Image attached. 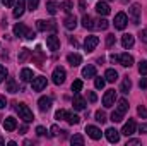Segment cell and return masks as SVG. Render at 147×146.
Returning <instances> with one entry per match:
<instances>
[{
  "label": "cell",
  "mask_w": 147,
  "mask_h": 146,
  "mask_svg": "<svg viewBox=\"0 0 147 146\" xmlns=\"http://www.w3.org/2000/svg\"><path fill=\"white\" fill-rule=\"evenodd\" d=\"M110 60L113 62V64H116V62H118V55H111V57H110Z\"/></svg>",
  "instance_id": "57"
},
{
  "label": "cell",
  "mask_w": 147,
  "mask_h": 146,
  "mask_svg": "<svg viewBox=\"0 0 147 146\" xmlns=\"http://www.w3.org/2000/svg\"><path fill=\"white\" fill-rule=\"evenodd\" d=\"M16 127H17V120H16L14 117H7V119L3 120V129H5L7 132H12Z\"/></svg>",
  "instance_id": "14"
},
{
  "label": "cell",
  "mask_w": 147,
  "mask_h": 146,
  "mask_svg": "<svg viewBox=\"0 0 147 146\" xmlns=\"http://www.w3.org/2000/svg\"><path fill=\"white\" fill-rule=\"evenodd\" d=\"M70 143H72V145H84V138H82L80 134H75V136L70 138Z\"/></svg>",
  "instance_id": "34"
},
{
  "label": "cell",
  "mask_w": 147,
  "mask_h": 146,
  "mask_svg": "<svg viewBox=\"0 0 147 146\" xmlns=\"http://www.w3.org/2000/svg\"><path fill=\"white\" fill-rule=\"evenodd\" d=\"M67 60H69V64L72 65V67H77L80 62H82V59H80V55H77V53H70L69 57H67Z\"/></svg>",
  "instance_id": "25"
},
{
  "label": "cell",
  "mask_w": 147,
  "mask_h": 146,
  "mask_svg": "<svg viewBox=\"0 0 147 146\" xmlns=\"http://www.w3.org/2000/svg\"><path fill=\"white\" fill-rule=\"evenodd\" d=\"M105 84H106V79H103V77H96V79H94V86H96L98 89H103Z\"/></svg>",
  "instance_id": "35"
},
{
  "label": "cell",
  "mask_w": 147,
  "mask_h": 146,
  "mask_svg": "<svg viewBox=\"0 0 147 146\" xmlns=\"http://www.w3.org/2000/svg\"><path fill=\"white\" fill-rule=\"evenodd\" d=\"M135 132V120H128L125 126H123V129H121V134H125V136H132Z\"/></svg>",
  "instance_id": "15"
},
{
  "label": "cell",
  "mask_w": 147,
  "mask_h": 146,
  "mask_svg": "<svg viewBox=\"0 0 147 146\" xmlns=\"http://www.w3.org/2000/svg\"><path fill=\"white\" fill-rule=\"evenodd\" d=\"M36 134H38V136H45V134H46V129H45V127H41V126H38V127H36Z\"/></svg>",
  "instance_id": "48"
},
{
  "label": "cell",
  "mask_w": 147,
  "mask_h": 146,
  "mask_svg": "<svg viewBox=\"0 0 147 146\" xmlns=\"http://www.w3.org/2000/svg\"><path fill=\"white\" fill-rule=\"evenodd\" d=\"M7 74H9V72H7V69H5L3 65H0V83H2V81L7 77Z\"/></svg>",
  "instance_id": "45"
},
{
  "label": "cell",
  "mask_w": 147,
  "mask_h": 146,
  "mask_svg": "<svg viewBox=\"0 0 147 146\" xmlns=\"http://www.w3.org/2000/svg\"><path fill=\"white\" fill-rule=\"evenodd\" d=\"M69 124H72V126H75V124H79L80 122V117L79 115H75V113H67V119H65Z\"/></svg>",
  "instance_id": "31"
},
{
  "label": "cell",
  "mask_w": 147,
  "mask_h": 146,
  "mask_svg": "<svg viewBox=\"0 0 147 146\" xmlns=\"http://www.w3.org/2000/svg\"><path fill=\"white\" fill-rule=\"evenodd\" d=\"M33 71L31 69H22L21 71V79H22V83H29V81H33Z\"/></svg>",
  "instance_id": "24"
},
{
  "label": "cell",
  "mask_w": 147,
  "mask_h": 146,
  "mask_svg": "<svg viewBox=\"0 0 147 146\" xmlns=\"http://www.w3.org/2000/svg\"><path fill=\"white\" fill-rule=\"evenodd\" d=\"M79 7H80V12H84L86 10V2L84 0H79Z\"/></svg>",
  "instance_id": "55"
},
{
  "label": "cell",
  "mask_w": 147,
  "mask_h": 146,
  "mask_svg": "<svg viewBox=\"0 0 147 146\" xmlns=\"http://www.w3.org/2000/svg\"><path fill=\"white\" fill-rule=\"evenodd\" d=\"M105 79H106L108 83H115V81L118 79V72H116L115 69H108V71L105 72Z\"/></svg>",
  "instance_id": "26"
},
{
  "label": "cell",
  "mask_w": 147,
  "mask_h": 146,
  "mask_svg": "<svg viewBox=\"0 0 147 146\" xmlns=\"http://www.w3.org/2000/svg\"><path fill=\"white\" fill-rule=\"evenodd\" d=\"M2 3H3L5 7H12V5H14V0H2Z\"/></svg>",
  "instance_id": "54"
},
{
  "label": "cell",
  "mask_w": 147,
  "mask_h": 146,
  "mask_svg": "<svg viewBox=\"0 0 147 146\" xmlns=\"http://www.w3.org/2000/svg\"><path fill=\"white\" fill-rule=\"evenodd\" d=\"M115 28L116 29H125L127 28V24H128V17H127V14L125 12H118L116 16H115Z\"/></svg>",
  "instance_id": "2"
},
{
  "label": "cell",
  "mask_w": 147,
  "mask_h": 146,
  "mask_svg": "<svg viewBox=\"0 0 147 146\" xmlns=\"http://www.w3.org/2000/svg\"><path fill=\"white\" fill-rule=\"evenodd\" d=\"M86 132H87V136L92 138L94 141L101 139V129H98L96 126H87V127H86Z\"/></svg>",
  "instance_id": "10"
},
{
  "label": "cell",
  "mask_w": 147,
  "mask_h": 146,
  "mask_svg": "<svg viewBox=\"0 0 147 146\" xmlns=\"http://www.w3.org/2000/svg\"><path fill=\"white\" fill-rule=\"evenodd\" d=\"M5 89H7L9 93H17V91H19V88H17V83H16V79H14V77H7Z\"/></svg>",
  "instance_id": "19"
},
{
  "label": "cell",
  "mask_w": 147,
  "mask_h": 146,
  "mask_svg": "<svg viewBox=\"0 0 147 146\" xmlns=\"http://www.w3.org/2000/svg\"><path fill=\"white\" fill-rule=\"evenodd\" d=\"M80 89H82V81H80V79L74 81V83H72V91H74V93H79Z\"/></svg>",
  "instance_id": "38"
},
{
  "label": "cell",
  "mask_w": 147,
  "mask_h": 146,
  "mask_svg": "<svg viewBox=\"0 0 147 146\" xmlns=\"http://www.w3.org/2000/svg\"><path fill=\"white\" fill-rule=\"evenodd\" d=\"M72 105H74V108H75V110H84V108H86V100H84L82 96H79V95H77V96L74 98Z\"/></svg>",
  "instance_id": "21"
},
{
  "label": "cell",
  "mask_w": 147,
  "mask_h": 146,
  "mask_svg": "<svg viewBox=\"0 0 147 146\" xmlns=\"http://www.w3.org/2000/svg\"><path fill=\"white\" fill-rule=\"evenodd\" d=\"M82 76L84 77H96V67L94 65H86L84 69H82Z\"/></svg>",
  "instance_id": "23"
},
{
  "label": "cell",
  "mask_w": 147,
  "mask_h": 146,
  "mask_svg": "<svg viewBox=\"0 0 147 146\" xmlns=\"http://www.w3.org/2000/svg\"><path fill=\"white\" fill-rule=\"evenodd\" d=\"M31 57V50H28V48H22L21 50V55H19V62H24L26 59H29Z\"/></svg>",
  "instance_id": "33"
},
{
  "label": "cell",
  "mask_w": 147,
  "mask_h": 146,
  "mask_svg": "<svg viewBox=\"0 0 147 146\" xmlns=\"http://www.w3.org/2000/svg\"><path fill=\"white\" fill-rule=\"evenodd\" d=\"M33 91H43L46 88V77L43 76H38V77H33Z\"/></svg>",
  "instance_id": "7"
},
{
  "label": "cell",
  "mask_w": 147,
  "mask_h": 146,
  "mask_svg": "<svg viewBox=\"0 0 147 146\" xmlns=\"http://www.w3.org/2000/svg\"><path fill=\"white\" fill-rule=\"evenodd\" d=\"M26 38H28V40H34V38H36V33L28 29V33H26Z\"/></svg>",
  "instance_id": "51"
},
{
  "label": "cell",
  "mask_w": 147,
  "mask_h": 146,
  "mask_svg": "<svg viewBox=\"0 0 147 146\" xmlns=\"http://www.w3.org/2000/svg\"><path fill=\"white\" fill-rule=\"evenodd\" d=\"M96 12L101 14V16H108L110 14V5L106 2H98L96 3Z\"/></svg>",
  "instance_id": "18"
},
{
  "label": "cell",
  "mask_w": 147,
  "mask_h": 146,
  "mask_svg": "<svg viewBox=\"0 0 147 146\" xmlns=\"http://www.w3.org/2000/svg\"><path fill=\"white\" fill-rule=\"evenodd\" d=\"M134 43H135V38H134V35H123L121 36V46L123 48H132L134 46Z\"/></svg>",
  "instance_id": "17"
},
{
  "label": "cell",
  "mask_w": 147,
  "mask_h": 146,
  "mask_svg": "<svg viewBox=\"0 0 147 146\" xmlns=\"http://www.w3.org/2000/svg\"><path fill=\"white\" fill-rule=\"evenodd\" d=\"M118 64H121L123 67H130L134 64V57L128 53H121V55H118Z\"/></svg>",
  "instance_id": "13"
},
{
  "label": "cell",
  "mask_w": 147,
  "mask_h": 146,
  "mask_svg": "<svg viewBox=\"0 0 147 146\" xmlns=\"http://www.w3.org/2000/svg\"><path fill=\"white\" fill-rule=\"evenodd\" d=\"M26 33H28V28L22 24V23H19V24H16L14 26V35L19 38H26Z\"/></svg>",
  "instance_id": "20"
},
{
  "label": "cell",
  "mask_w": 147,
  "mask_h": 146,
  "mask_svg": "<svg viewBox=\"0 0 147 146\" xmlns=\"http://www.w3.org/2000/svg\"><path fill=\"white\" fill-rule=\"evenodd\" d=\"M121 119H123V113H120V112H118V110H116V112H113V113H111V120H113V122H115V124H116V122H121Z\"/></svg>",
  "instance_id": "39"
},
{
  "label": "cell",
  "mask_w": 147,
  "mask_h": 146,
  "mask_svg": "<svg viewBox=\"0 0 147 146\" xmlns=\"http://www.w3.org/2000/svg\"><path fill=\"white\" fill-rule=\"evenodd\" d=\"M38 108L41 110V112H48V110L51 108V98L41 96V98L38 100Z\"/></svg>",
  "instance_id": "11"
},
{
  "label": "cell",
  "mask_w": 147,
  "mask_h": 146,
  "mask_svg": "<svg viewBox=\"0 0 147 146\" xmlns=\"http://www.w3.org/2000/svg\"><path fill=\"white\" fill-rule=\"evenodd\" d=\"M118 112H120V113H123V115H125V113H127V110H128V102H127V100H125V98H121V100H118Z\"/></svg>",
  "instance_id": "27"
},
{
  "label": "cell",
  "mask_w": 147,
  "mask_h": 146,
  "mask_svg": "<svg viewBox=\"0 0 147 146\" xmlns=\"http://www.w3.org/2000/svg\"><path fill=\"white\" fill-rule=\"evenodd\" d=\"M115 100H116V91H115V89H108V91L105 93V96H103V105H105L106 108H111V107L115 105Z\"/></svg>",
  "instance_id": "4"
},
{
  "label": "cell",
  "mask_w": 147,
  "mask_h": 146,
  "mask_svg": "<svg viewBox=\"0 0 147 146\" xmlns=\"http://www.w3.org/2000/svg\"><path fill=\"white\" fill-rule=\"evenodd\" d=\"M128 14H130V21H132V24H139L140 23V7L137 5V3H134L130 9H128Z\"/></svg>",
  "instance_id": "5"
},
{
  "label": "cell",
  "mask_w": 147,
  "mask_h": 146,
  "mask_svg": "<svg viewBox=\"0 0 147 146\" xmlns=\"http://www.w3.org/2000/svg\"><path fill=\"white\" fill-rule=\"evenodd\" d=\"M130 88H132V81H130L128 77H125V79H123V83H121V89H120V91L127 95V93L130 91Z\"/></svg>",
  "instance_id": "29"
},
{
  "label": "cell",
  "mask_w": 147,
  "mask_h": 146,
  "mask_svg": "<svg viewBox=\"0 0 147 146\" xmlns=\"http://www.w3.org/2000/svg\"><path fill=\"white\" fill-rule=\"evenodd\" d=\"M36 28L39 31H48V29H57V24H55V21H43V19H39L36 23Z\"/></svg>",
  "instance_id": "8"
},
{
  "label": "cell",
  "mask_w": 147,
  "mask_h": 146,
  "mask_svg": "<svg viewBox=\"0 0 147 146\" xmlns=\"http://www.w3.org/2000/svg\"><path fill=\"white\" fill-rule=\"evenodd\" d=\"M24 9H26V0H17L14 9V17H21L24 14Z\"/></svg>",
  "instance_id": "16"
},
{
  "label": "cell",
  "mask_w": 147,
  "mask_h": 146,
  "mask_svg": "<svg viewBox=\"0 0 147 146\" xmlns=\"http://www.w3.org/2000/svg\"><path fill=\"white\" fill-rule=\"evenodd\" d=\"M98 43H99V38H98V36H94V35L86 36V41H84V48H86V52H87V53H91V52L98 46Z\"/></svg>",
  "instance_id": "3"
},
{
  "label": "cell",
  "mask_w": 147,
  "mask_h": 146,
  "mask_svg": "<svg viewBox=\"0 0 147 146\" xmlns=\"http://www.w3.org/2000/svg\"><path fill=\"white\" fill-rule=\"evenodd\" d=\"M67 113H69V112H65V110H58V112L55 113V119H57V120H65V119H67Z\"/></svg>",
  "instance_id": "41"
},
{
  "label": "cell",
  "mask_w": 147,
  "mask_h": 146,
  "mask_svg": "<svg viewBox=\"0 0 147 146\" xmlns=\"http://www.w3.org/2000/svg\"><path fill=\"white\" fill-rule=\"evenodd\" d=\"M26 131H28L26 126H21V127H19V132H21V134H26Z\"/></svg>",
  "instance_id": "56"
},
{
  "label": "cell",
  "mask_w": 147,
  "mask_h": 146,
  "mask_svg": "<svg viewBox=\"0 0 147 146\" xmlns=\"http://www.w3.org/2000/svg\"><path fill=\"white\" fill-rule=\"evenodd\" d=\"M139 86H140V89H147V79H146V77H142V79H140Z\"/></svg>",
  "instance_id": "50"
},
{
  "label": "cell",
  "mask_w": 147,
  "mask_h": 146,
  "mask_svg": "<svg viewBox=\"0 0 147 146\" xmlns=\"http://www.w3.org/2000/svg\"><path fill=\"white\" fill-rule=\"evenodd\" d=\"M3 143H5V141H3V138H0V145H3Z\"/></svg>",
  "instance_id": "59"
},
{
  "label": "cell",
  "mask_w": 147,
  "mask_h": 146,
  "mask_svg": "<svg viewBox=\"0 0 147 146\" xmlns=\"http://www.w3.org/2000/svg\"><path fill=\"white\" fill-rule=\"evenodd\" d=\"M62 9H63L67 14H70V12H72V9H74V3L70 2V0H65V2H63V5H62Z\"/></svg>",
  "instance_id": "37"
},
{
  "label": "cell",
  "mask_w": 147,
  "mask_h": 146,
  "mask_svg": "<svg viewBox=\"0 0 147 146\" xmlns=\"http://www.w3.org/2000/svg\"><path fill=\"white\" fill-rule=\"evenodd\" d=\"M96 120H98L99 124H105V122H106V113L101 112V110H98V112H96Z\"/></svg>",
  "instance_id": "36"
},
{
  "label": "cell",
  "mask_w": 147,
  "mask_h": 146,
  "mask_svg": "<svg viewBox=\"0 0 147 146\" xmlns=\"http://www.w3.org/2000/svg\"><path fill=\"white\" fill-rule=\"evenodd\" d=\"M139 72L142 74V76H147V60H142L139 64Z\"/></svg>",
  "instance_id": "42"
},
{
  "label": "cell",
  "mask_w": 147,
  "mask_h": 146,
  "mask_svg": "<svg viewBox=\"0 0 147 146\" xmlns=\"http://www.w3.org/2000/svg\"><path fill=\"white\" fill-rule=\"evenodd\" d=\"M106 139L110 141V143H118L120 141V132L116 131V129H113V127H110V129H106Z\"/></svg>",
  "instance_id": "12"
},
{
  "label": "cell",
  "mask_w": 147,
  "mask_h": 146,
  "mask_svg": "<svg viewBox=\"0 0 147 146\" xmlns=\"http://www.w3.org/2000/svg\"><path fill=\"white\" fill-rule=\"evenodd\" d=\"M121 2H123V3H127V2H128V0H121Z\"/></svg>",
  "instance_id": "60"
},
{
  "label": "cell",
  "mask_w": 147,
  "mask_h": 146,
  "mask_svg": "<svg viewBox=\"0 0 147 146\" xmlns=\"http://www.w3.org/2000/svg\"><path fill=\"white\" fill-rule=\"evenodd\" d=\"M38 5H39V0H28V9L33 12V10H36Z\"/></svg>",
  "instance_id": "40"
},
{
  "label": "cell",
  "mask_w": 147,
  "mask_h": 146,
  "mask_svg": "<svg viewBox=\"0 0 147 146\" xmlns=\"http://www.w3.org/2000/svg\"><path fill=\"white\" fill-rule=\"evenodd\" d=\"M46 46L51 50V52H57L58 48H60V40L57 35H50V36L46 38Z\"/></svg>",
  "instance_id": "9"
},
{
  "label": "cell",
  "mask_w": 147,
  "mask_h": 146,
  "mask_svg": "<svg viewBox=\"0 0 147 146\" xmlns=\"http://www.w3.org/2000/svg\"><path fill=\"white\" fill-rule=\"evenodd\" d=\"M51 79L55 84H63L65 83V69L63 67H55V71L51 74Z\"/></svg>",
  "instance_id": "6"
},
{
  "label": "cell",
  "mask_w": 147,
  "mask_h": 146,
  "mask_svg": "<svg viewBox=\"0 0 147 146\" xmlns=\"http://www.w3.org/2000/svg\"><path fill=\"white\" fill-rule=\"evenodd\" d=\"M139 132H144V134H147V124H140V127H139Z\"/></svg>",
  "instance_id": "53"
},
{
  "label": "cell",
  "mask_w": 147,
  "mask_h": 146,
  "mask_svg": "<svg viewBox=\"0 0 147 146\" xmlns=\"http://www.w3.org/2000/svg\"><path fill=\"white\" fill-rule=\"evenodd\" d=\"M50 131H51V132H50V136H53V138H55V136H58V134L62 132V131L58 129V126H51V129H50Z\"/></svg>",
  "instance_id": "44"
},
{
  "label": "cell",
  "mask_w": 147,
  "mask_h": 146,
  "mask_svg": "<svg viewBox=\"0 0 147 146\" xmlns=\"http://www.w3.org/2000/svg\"><path fill=\"white\" fill-rule=\"evenodd\" d=\"M87 98H89V102H91V103H94V102L98 100V96H96V93H94V91H87Z\"/></svg>",
  "instance_id": "46"
},
{
  "label": "cell",
  "mask_w": 147,
  "mask_h": 146,
  "mask_svg": "<svg viewBox=\"0 0 147 146\" xmlns=\"http://www.w3.org/2000/svg\"><path fill=\"white\" fill-rule=\"evenodd\" d=\"M7 107V100H5V96H0V108H5Z\"/></svg>",
  "instance_id": "52"
},
{
  "label": "cell",
  "mask_w": 147,
  "mask_h": 146,
  "mask_svg": "<svg viewBox=\"0 0 147 146\" xmlns=\"http://www.w3.org/2000/svg\"><path fill=\"white\" fill-rule=\"evenodd\" d=\"M96 23H98V24H94V26H96L98 29H101V31H105V29H108V26H110V23H108L106 19H98Z\"/></svg>",
  "instance_id": "32"
},
{
  "label": "cell",
  "mask_w": 147,
  "mask_h": 146,
  "mask_svg": "<svg viewBox=\"0 0 147 146\" xmlns=\"http://www.w3.org/2000/svg\"><path fill=\"white\" fill-rule=\"evenodd\" d=\"M46 10H48L51 16H55V14L58 12V5H57L55 2H46Z\"/></svg>",
  "instance_id": "30"
},
{
  "label": "cell",
  "mask_w": 147,
  "mask_h": 146,
  "mask_svg": "<svg viewBox=\"0 0 147 146\" xmlns=\"http://www.w3.org/2000/svg\"><path fill=\"white\" fill-rule=\"evenodd\" d=\"M82 26H84L86 29H92V28H94V24H92V17L84 14V17H82Z\"/></svg>",
  "instance_id": "28"
},
{
  "label": "cell",
  "mask_w": 147,
  "mask_h": 146,
  "mask_svg": "<svg viewBox=\"0 0 147 146\" xmlns=\"http://www.w3.org/2000/svg\"><path fill=\"white\" fill-rule=\"evenodd\" d=\"M115 43H116V38H115V35H108V36H106V46H108V48H111Z\"/></svg>",
  "instance_id": "43"
},
{
  "label": "cell",
  "mask_w": 147,
  "mask_h": 146,
  "mask_svg": "<svg viewBox=\"0 0 147 146\" xmlns=\"http://www.w3.org/2000/svg\"><path fill=\"white\" fill-rule=\"evenodd\" d=\"M70 45H74V46H77L79 43H77V40H75V38H70Z\"/></svg>",
  "instance_id": "58"
},
{
  "label": "cell",
  "mask_w": 147,
  "mask_h": 146,
  "mask_svg": "<svg viewBox=\"0 0 147 146\" xmlns=\"http://www.w3.org/2000/svg\"><path fill=\"white\" fill-rule=\"evenodd\" d=\"M137 113H139V115H140V117H142V119H146V117H147V110L144 108V107H142V105H140V107H139V108H137Z\"/></svg>",
  "instance_id": "47"
},
{
  "label": "cell",
  "mask_w": 147,
  "mask_h": 146,
  "mask_svg": "<svg viewBox=\"0 0 147 146\" xmlns=\"http://www.w3.org/2000/svg\"><path fill=\"white\" fill-rule=\"evenodd\" d=\"M63 26H65L67 29H75V26H77V17H75V16H69V17L63 21Z\"/></svg>",
  "instance_id": "22"
},
{
  "label": "cell",
  "mask_w": 147,
  "mask_h": 146,
  "mask_svg": "<svg viewBox=\"0 0 147 146\" xmlns=\"http://www.w3.org/2000/svg\"><path fill=\"white\" fill-rule=\"evenodd\" d=\"M16 112L19 113V119H22L26 124L34 120V115H33V112L29 110V107H28L26 103H16Z\"/></svg>",
  "instance_id": "1"
},
{
  "label": "cell",
  "mask_w": 147,
  "mask_h": 146,
  "mask_svg": "<svg viewBox=\"0 0 147 146\" xmlns=\"http://www.w3.org/2000/svg\"><path fill=\"white\" fill-rule=\"evenodd\" d=\"M137 145H140L139 139H128V141H127V146H137Z\"/></svg>",
  "instance_id": "49"
}]
</instances>
